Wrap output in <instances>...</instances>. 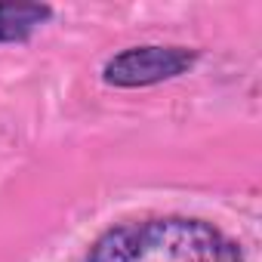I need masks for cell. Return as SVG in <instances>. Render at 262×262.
<instances>
[{
	"label": "cell",
	"instance_id": "1",
	"mask_svg": "<svg viewBox=\"0 0 262 262\" xmlns=\"http://www.w3.org/2000/svg\"><path fill=\"white\" fill-rule=\"evenodd\" d=\"M83 262H247V253L207 219L148 216L102 231Z\"/></svg>",
	"mask_w": 262,
	"mask_h": 262
},
{
	"label": "cell",
	"instance_id": "2",
	"mask_svg": "<svg viewBox=\"0 0 262 262\" xmlns=\"http://www.w3.org/2000/svg\"><path fill=\"white\" fill-rule=\"evenodd\" d=\"M198 50L182 43H139L114 53L102 65V80L117 90H142L176 80L198 65Z\"/></svg>",
	"mask_w": 262,
	"mask_h": 262
},
{
	"label": "cell",
	"instance_id": "3",
	"mask_svg": "<svg viewBox=\"0 0 262 262\" xmlns=\"http://www.w3.org/2000/svg\"><path fill=\"white\" fill-rule=\"evenodd\" d=\"M53 19L50 4L34 0H0V43H25Z\"/></svg>",
	"mask_w": 262,
	"mask_h": 262
}]
</instances>
